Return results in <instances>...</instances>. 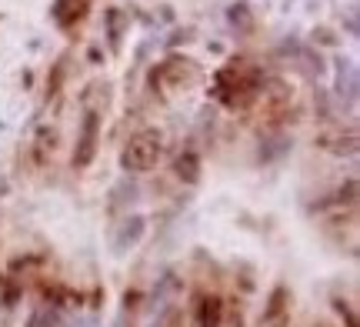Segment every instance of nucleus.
<instances>
[{"mask_svg":"<svg viewBox=\"0 0 360 327\" xmlns=\"http://www.w3.org/2000/svg\"><path fill=\"white\" fill-rule=\"evenodd\" d=\"M260 87H264L260 67H247L244 57H233V60H227V67H220L214 74L210 94L231 110H247V107L257 104Z\"/></svg>","mask_w":360,"mask_h":327,"instance_id":"1","label":"nucleus"},{"mask_svg":"<svg viewBox=\"0 0 360 327\" xmlns=\"http://www.w3.org/2000/svg\"><path fill=\"white\" fill-rule=\"evenodd\" d=\"M200 80V67L197 60L191 57H180V53H170L167 60H160V64L150 67V74H147V91L160 97V101H167L174 94L187 91L191 84Z\"/></svg>","mask_w":360,"mask_h":327,"instance_id":"2","label":"nucleus"},{"mask_svg":"<svg viewBox=\"0 0 360 327\" xmlns=\"http://www.w3.org/2000/svg\"><path fill=\"white\" fill-rule=\"evenodd\" d=\"M164 158V134L157 127H143V131L130 134V141L120 150V167L127 174H147L154 170Z\"/></svg>","mask_w":360,"mask_h":327,"instance_id":"3","label":"nucleus"},{"mask_svg":"<svg viewBox=\"0 0 360 327\" xmlns=\"http://www.w3.org/2000/svg\"><path fill=\"white\" fill-rule=\"evenodd\" d=\"M97 147H101V110H87L84 114V124H80L77 134V147H74V158L70 164L77 170H87L97 158Z\"/></svg>","mask_w":360,"mask_h":327,"instance_id":"4","label":"nucleus"},{"mask_svg":"<svg viewBox=\"0 0 360 327\" xmlns=\"http://www.w3.org/2000/svg\"><path fill=\"white\" fill-rule=\"evenodd\" d=\"M227 304L220 294H197L193 304V327H224Z\"/></svg>","mask_w":360,"mask_h":327,"instance_id":"5","label":"nucleus"},{"mask_svg":"<svg viewBox=\"0 0 360 327\" xmlns=\"http://www.w3.org/2000/svg\"><path fill=\"white\" fill-rule=\"evenodd\" d=\"M290 290L283 288V284H277V288L270 290L267 297V307H264V324L267 327H283L287 321H290Z\"/></svg>","mask_w":360,"mask_h":327,"instance_id":"6","label":"nucleus"},{"mask_svg":"<svg viewBox=\"0 0 360 327\" xmlns=\"http://www.w3.org/2000/svg\"><path fill=\"white\" fill-rule=\"evenodd\" d=\"M90 4H94V0H53V7H51L53 24L60 27V30H70L74 24H80V20L87 17Z\"/></svg>","mask_w":360,"mask_h":327,"instance_id":"7","label":"nucleus"},{"mask_svg":"<svg viewBox=\"0 0 360 327\" xmlns=\"http://www.w3.org/2000/svg\"><path fill=\"white\" fill-rule=\"evenodd\" d=\"M317 147L330 150V154H337V158H354V154H357V131L347 127V131L321 134V137H317Z\"/></svg>","mask_w":360,"mask_h":327,"instance_id":"8","label":"nucleus"},{"mask_svg":"<svg viewBox=\"0 0 360 327\" xmlns=\"http://www.w3.org/2000/svg\"><path fill=\"white\" fill-rule=\"evenodd\" d=\"M200 170H204V160H200V154L197 150H180L177 160H174V174H177L184 184H197L200 181Z\"/></svg>","mask_w":360,"mask_h":327,"instance_id":"9","label":"nucleus"},{"mask_svg":"<svg viewBox=\"0 0 360 327\" xmlns=\"http://www.w3.org/2000/svg\"><path fill=\"white\" fill-rule=\"evenodd\" d=\"M103 20H107V40H110V51H120V37H124V11L120 7H107L103 11Z\"/></svg>","mask_w":360,"mask_h":327,"instance_id":"10","label":"nucleus"},{"mask_svg":"<svg viewBox=\"0 0 360 327\" xmlns=\"http://www.w3.org/2000/svg\"><path fill=\"white\" fill-rule=\"evenodd\" d=\"M227 20H231L237 30H250V27H254L250 4H247V0H237V4H231V7H227Z\"/></svg>","mask_w":360,"mask_h":327,"instance_id":"11","label":"nucleus"},{"mask_svg":"<svg viewBox=\"0 0 360 327\" xmlns=\"http://www.w3.org/2000/svg\"><path fill=\"white\" fill-rule=\"evenodd\" d=\"M130 227H124L120 231V237H117V250H127V244H137L143 234V217H134V221H127Z\"/></svg>","mask_w":360,"mask_h":327,"instance_id":"12","label":"nucleus"},{"mask_svg":"<svg viewBox=\"0 0 360 327\" xmlns=\"http://www.w3.org/2000/svg\"><path fill=\"white\" fill-rule=\"evenodd\" d=\"M64 74H67L64 60H57V64H53V74L47 77V97H53V94L60 91V84H64Z\"/></svg>","mask_w":360,"mask_h":327,"instance_id":"13","label":"nucleus"},{"mask_svg":"<svg viewBox=\"0 0 360 327\" xmlns=\"http://www.w3.org/2000/svg\"><path fill=\"white\" fill-rule=\"evenodd\" d=\"M334 311L344 317V321H347V327H357V314H354L350 301H344V297H334Z\"/></svg>","mask_w":360,"mask_h":327,"instance_id":"14","label":"nucleus"},{"mask_svg":"<svg viewBox=\"0 0 360 327\" xmlns=\"http://www.w3.org/2000/svg\"><path fill=\"white\" fill-rule=\"evenodd\" d=\"M314 40H317V44H337V37L327 27H317V30H314Z\"/></svg>","mask_w":360,"mask_h":327,"instance_id":"15","label":"nucleus"},{"mask_svg":"<svg viewBox=\"0 0 360 327\" xmlns=\"http://www.w3.org/2000/svg\"><path fill=\"white\" fill-rule=\"evenodd\" d=\"M317 327H327V324H317Z\"/></svg>","mask_w":360,"mask_h":327,"instance_id":"16","label":"nucleus"}]
</instances>
